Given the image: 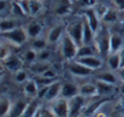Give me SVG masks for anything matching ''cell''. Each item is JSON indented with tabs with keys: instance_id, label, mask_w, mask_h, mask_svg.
<instances>
[{
	"instance_id": "1",
	"label": "cell",
	"mask_w": 124,
	"mask_h": 117,
	"mask_svg": "<svg viewBox=\"0 0 124 117\" xmlns=\"http://www.w3.org/2000/svg\"><path fill=\"white\" fill-rule=\"evenodd\" d=\"M109 38H111V32L108 31V28L106 29V27L101 26V28L96 32L95 40H94V45L99 55H103V56L109 55Z\"/></svg>"
},
{
	"instance_id": "2",
	"label": "cell",
	"mask_w": 124,
	"mask_h": 117,
	"mask_svg": "<svg viewBox=\"0 0 124 117\" xmlns=\"http://www.w3.org/2000/svg\"><path fill=\"white\" fill-rule=\"evenodd\" d=\"M1 38L11 44V45H15V46H21L23 45L27 40H28V34H27V31L26 28L23 27H16L15 29L10 31V32H5V33H1Z\"/></svg>"
},
{
	"instance_id": "3",
	"label": "cell",
	"mask_w": 124,
	"mask_h": 117,
	"mask_svg": "<svg viewBox=\"0 0 124 117\" xmlns=\"http://www.w3.org/2000/svg\"><path fill=\"white\" fill-rule=\"evenodd\" d=\"M78 49H79V45L66 33L63 35V38H62V40H61L62 56H63L67 61L76 60L77 56H78Z\"/></svg>"
},
{
	"instance_id": "4",
	"label": "cell",
	"mask_w": 124,
	"mask_h": 117,
	"mask_svg": "<svg viewBox=\"0 0 124 117\" xmlns=\"http://www.w3.org/2000/svg\"><path fill=\"white\" fill-rule=\"evenodd\" d=\"M49 107L56 117H71L70 101L65 98H58L49 102Z\"/></svg>"
},
{
	"instance_id": "5",
	"label": "cell",
	"mask_w": 124,
	"mask_h": 117,
	"mask_svg": "<svg viewBox=\"0 0 124 117\" xmlns=\"http://www.w3.org/2000/svg\"><path fill=\"white\" fill-rule=\"evenodd\" d=\"M66 33L80 46L83 45V35H84V21L83 18L79 21H74L70 23L66 28Z\"/></svg>"
},
{
	"instance_id": "6",
	"label": "cell",
	"mask_w": 124,
	"mask_h": 117,
	"mask_svg": "<svg viewBox=\"0 0 124 117\" xmlns=\"http://www.w3.org/2000/svg\"><path fill=\"white\" fill-rule=\"evenodd\" d=\"M67 68L71 72V75H73L74 77H88L91 75V70L86 66H84L83 64H80L78 60H71L67 62Z\"/></svg>"
},
{
	"instance_id": "7",
	"label": "cell",
	"mask_w": 124,
	"mask_h": 117,
	"mask_svg": "<svg viewBox=\"0 0 124 117\" xmlns=\"http://www.w3.org/2000/svg\"><path fill=\"white\" fill-rule=\"evenodd\" d=\"M83 17L88 21V23L90 25V27L95 33L101 28V18L96 12L95 8H85L83 10Z\"/></svg>"
},
{
	"instance_id": "8",
	"label": "cell",
	"mask_w": 124,
	"mask_h": 117,
	"mask_svg": "<svg viewBox=\"0 0 124 117\" xmlns=\"http://www.w3.org/2000/svg\"><path fill=\"white\" fill-rule=\"evenodd\" d=\"M76 60H78L84 66L89 67L91 71H97L103 65L102 57L100 55H93V56H85V57H77Z\"/></svg>"
},
{
	"instance_id": "9",
	"label": "cell",
	"mask_w": 124,
	"mask_h": 117,
	"mask_svg": "<svg viewBox=\"0 0 124 117\" xmlns=\"http://www.w3.org/2000/svg\"><path fill=\"white\" fill-rule=\"evenodd\" d=\"M70 101V110H71V117H77L82 113V111L84 110V105H85V98L82 95H77L72 99L68 100Z\"/></svg>"
},
{
	"instance_id": "10",
	"label": "cell",
	"mask_w": 124,
	"mask_h": 117,
	"mask_svg": "<svg viewBox=\"0 0 124 117\" xmlns=\"http://www.w3.org/2000/svg\"><path fill=\"white\" fill-rule=\"evenodd\" d=\"M62 84L60 81H55L54 83H51L49 87H47V90H46V95H45V99L47 102H51L58 98H61V90H62Z\"/></svg>"
},
{
	"instance_id": "11",
	"label": "cell",
	"mask_w": 124,
	"mask_h": 117,
	"mask_svg": "<svg viewBox=\"0 0 124 117\" xmlns=\"http://www.w3.org/2000/svg\"><path fill=\"white\" fill-rule=\"evenodd\" d=\"M124 48V39L119 33L111 32L109 38V54L112 52H120V50Z\"/></svg>"
},
{
	"instance_id": "12",
	"label": "cell",
	"mask_w": 124,
	"mask_h": 117,
	"mask_svg": "<svg viewBox=\"0 0 124 117\" xmlns=\"http://www.w3.org/2000/svg\"><path fill=\"white\" fill-rule=\"evenodd\" d=\"M79 95V87L71 83V82H66L62 84V90H61V98L65 99H72L74 96Z\"/></svg>"
},
{
	"instance_id": "13",
	"label": "cell",
	"mask_w": 124,
	"mask_h": 117,
	"mask_svg": "<svg viewBox=\"0 0 124 117\" xmlns=\"http://www.w3.org/2000/svg\"><path fill=\"white\" fill-rule=\"evenodd\" d=\"M26 9V11L28 12V15L31 16H37L40 14V11L43 10V4L41 0H28V1H21Z\"/></svg>"
},
{
	"instance_id": "14",
	"label": "cell",
	"mask_w": 124,
	"mask_h": 117,
	"mask_svg": "<svg viewBox=\"0 0 124 117\" xmlns=\"http://www.w3.org/2000/svg\"><path fill=\"white\" fill-rule=\"evenodd\" d=\"M63 35H65V27L62 25L55 26L50 29V32L47 34V42L51 44H56V43L62 40Z\"/></svg>"
},
{
	"instance_id": "15",
	"label": "cell",
	"mask_w": 124,
	"mask_h": 117,
	"mask_svg": "<svg viewBox=\"0 0 124 117\" xmlns=\"http://www.w3.org/2000/svg\"><path fill=\"white\" fill-rule=\"evenodd\" d=\"M79 95L84 96L85 99L99 96V90H97L96 84H94V83H83L82 85H79Z\"/></svg>"
},
{
	"instance_id": "16",
	"label": "cell",
	"mask_w": 124,
	"mask_h": 117,
	"mask_svg": "<svg viewBox=\"0 0 124 117\" xmlns=\"http://www.w3.org/2000/svg\"><path fill=\"white\" fill-rule=\"evenodd\" d=\"M41 105H40V99L35 98V99H31L26 110L23 111V113L21 115V117H34L38 111L40 110Z\"/></svg>"
},
{
	"instance_id": "17",
	"label": "cell",
	"mask_w": 124,
	"mask_h": 117,
	"mask_svg": "<svg viewBox=\"0 0 124 117\" xmlns=\"http://www.w3.org/2000/svg\"><path fill=\"white\" fill-rule=\"evenodd\" d=\"M23 90H24V94L27 98L29 99H35L38 98V93H39V87L35 82V79H28L26 83H24V87H23Z\"/></svg>"
},
{
	"instance_id": "18",
	"label": "cell",
	"mask_w": 124,
	"mask_h": 117,
	"mask_svg": "<svg viewBox=\"0 0 124 117\" xmlns=\"http://www.w3.org/2000/svg\"><path fill=\"white\" fill-rule=\"evenodd\" d=\"M28 102H29V101L26 100V99H17V100L12 104V109H11V112H10L9 117H21V115H22L23 111L26 110Z\"/></svg>"
},
{
	"instance_id": "19",
	"label": "cell",
	"mask_w": 124,
	"mask_h": 117,
	"mask_svg": "<svg viewBox=\"0 0 124 117\" xmlns=\"http://www.w3.org/2000/svg\"><path fill=\"white\" fill-rule=\"evenodd\" d=\"M49 68H51V65L49 61H41V60H37L35 62L31 64V72L37 75V76H41L44 72H46Z\"/></svg>"
},
{
	"instance_id": "20",
	"label": "cell",
	"mask_w": 124,
	"mask_h": 117,
	"mask_svg": "<svg viewBox=\"0 0 124 117\" xmlns=\"http://www.w3.org/2000/svg\"><path fill=\"white\" fill-rule=\"evenodd\" d=\"M3 64L9 71H12V72H17L18 70L22 68V60L16 55H11L9 58L3 61Z\"/></svg>"
},
{
	"instance_id": "21",
	"label": "cell",
	"mask_w": 124,
	"mask_h": 117,
	"mask_svg": "<svg viewBox=\"0 0 124 117\" xmlns=\"http://www.w3.org/2000/svg\"><path fill=\"white\" fill-rule=\"evenodd\" d=\"M107 64L111 71H118L122 68V57L120 52H112L107 56Z\"/></svg>"
},
{
	"instance_id": "22",
	"label": "cell",
	"mask_w": 124,
	"mask_h": 117,
	"mask_svg": "<svg viewBox=\"0 0 124 117\" xmlns=\"http://www.w3.org/2000/svg\"><path fill=\"white\" fill-rule=\"evenodd\" d=\"M95 84L99 90V95H111L114 92V84L107 83V82H102L99 79H95Z\"/></svg>"
},
{
	"instance_id": "23",
	"label": "cell",
	"mask_w": 124,
	"mask_h": 117,
	"mask_svg": "<svg viewBox=\"0 0 124 117\" xmlns=\"http://www.w3.org/2000/svg\"><path fill=\"white\" fill-rule=\"evenodd\" d=\"M12 104L14 102H11L9 96L6 95L1 96V99H0V115H1V117H9L12 109Z\"/></svg>"
},
{
	"instance_id": "24",
	"label": "cell",
	"mask_w": 124,
	"mask_h": 117,
	"mask_svg": "<svg viewBox=\"0 0 124 117\" xmlns=\"http://www.w3.org/2000/svg\"><path fill=\"white\" fill-rule=\"evenodd\" d=\"M93 55H99L95 45L94 44H83L78 49L77 57H85V56H93Z\"/></svg>"
},
{
	"instance_id": "25",
	"label": "cell",
	"mask_w": 124,
	"mask_h": 117,
	"mask_svg": "<svg viewBox=\"0 0 124 117\" xmlns=\"http://www.w3.org/2000/svg\"><path fill=\"white\" fill-rule=\"evenodd\" d=\"M26 31H27V34H28L29 38L35 39V38H38L40 35V33L43 31V26L39 22H31L26 27Z\"/></svg>"
},
{
	"instance_id": "26",
	"label": "cell",
	"mask_w": 124,
	"mask_h": 117,
	"mask_svg": "<svg viewBox=\"0 0 124 117\" xmlns=\"http://www.w3.org/2000/svg\"><path fill=\"white\" fill-rule=\"evenodd\" d=\"M95 79H99V81H102V82H107V83H111V84H116L118 78L117 76L112 72V71H103V72H100L96 75Z\"/></svg>"
},
{
	"instance_id": "27",
	"label": "cell",
	"mask_w": 124,
	"mask_h": 117,
	"mask_svg": "<svg viewBox=\"0 0 124 117\" xmlns=\"http://www.w3.org/2000/svg\"><path fill=\"white\" fill-rule=\"evenodd\" d=\"M11 14L14 16H17V17H23V16L28 15V12L26 11L23 4L21 1H17V0H15V1L11 3Z\"/></svg>"
},
{
	"instance_id": "28",
	"label": "cell",
	"mask_w": 124,
	"mask_h": 117,
	"mask_svg": "<svg viewBox=\"0 0 124 117\" xmlns=\"http://www.w3.org/2000/svg\"><path fill=\"white\" fill-rule=\"evenodd\" d=\"M119 11L120 10H118L117 8L108 9V11L102 17V22L103 23H114V22H117L118 18H119Z\"/></svg>"
},
{
	"instance_id": "29",
	"label": "cell",
	"mask_w": 124,
	"mask_h": 117,
	"mask_svg": "<svg viewBox=\"0 0 124 117\" xmlns=\"http://www.w3.org/2000/svg\"><path fill=\"white\" fill-rule=\"evenodd\" d=\"M17 27V23L15 20H11V18H3L1 20V23H0V32L1 33H5V32H10L12 29H15Z\"/></svg>"
},
{
	"instance_id": "30",
	"label": "cell",
	"mask_w": 124,
	"mask_h": 117,
	"mask_svg": "<svg viewBox=\"0 0 124 117\" xmlns=\"http://www.w3.org/2000/svg\"><path fill=\"white\" fill-rule=\"evenodd\" d=\"M55 12L56 15H60V16L67 15L70 12V0H60L55 9Z\"/></svg>"
},
{
	"instance_id": "31",
	"label": "cell",
	"mask_w": 124,
	"mask_h": 117,
	"mask_svg": "<svg viewBox=\"0 0 124 117\" xmlns=\"http://www.w3.org/2000/svg\"><path fill=\"white\" fill-rule=\"evenodd\" d=\"M46 45H47V40L41 38V37H38V38L33 39V42H32V49H34L38 52L44 50L46 48Z\"/></svg>"
},
{
	"instance_id": "32",
	"label": "cell",
	"mask_w": 124,
	"mask_h": 117,
	"mask_svg": "<svg viewBox=\"0 0 124 117\" xmlns=\"http://www.w3.org/2000/svg\"><path fill=\"white\" fill-rule=\"evenodd\" d=\"M34 79H35V82H37L39 89H40V88H44V87H49L51 83H54L55 81H57V79L47 78V77H44V76H37Z\"/></svg>"
},
{
	"instance_id": "33",
	"label": "cell",
	"mask_w": 124,
	"mask_h": 117,
	"mask_svg": "<svg viewBox=\"0 0 124 117\" xmlns=\"http://www.w3.org/2000/svg\"><path fill=\"white\" fill-rule=\"evenodd\" d=\"M23 58H24V61H27V62H29V64H33V62H35L37 60H38V51H35L34 49H28L26 52H24V55H23Z\"/></svg>"
},
{
	"instance_id": "34",
	"label": "cell",
	"mask_w": 124,
	"mask_h": 117,
	"mask_svg": "<svg viewBox=\"0 0 124 117\" xmlns=\"http://www.w3.org/2000/svg\"><path fill=\"white\" fill-rule=\"evenodd\" d=\"M15 81L17 83H26L28 81V73L24 70H18L17 72H15Z\"/></svg>"
},
{
	"instance_id": "35",
	"label": "cell",
	"mask_w": 124,
	"mask_h": 117,
	"mask_svg": "<svg viewBox=\"0 0 124 117\" xmlns=\"http://www.w3.org/2000/svg\"><path fill=\"white\" fill-rule=\"evenodd\" d=\"M9 44V43H8ZM10 45L11 44H9V45H3L1 46V54H0V57H1V61H5L6 58H9L11 55H14L12 54V51H11V49H10Z\"/></svg>"
},
{
	"instance_id": "36",
	"label": "cell",
	"mask_w": 124,
	"mask_h": 117,
	"mask_svg": "<svg viewBox=\"0 0 124 117\" xmlns=\"http://www.w3.org/2000/svg\"><path fill=\"white\" fill-rule=\"evenodd\" d=\"M108 9H109V8H107V6L103 5V4H95V10H96V12L99 14L101 21H102V17L105 16V14L108 11Z\"/></svg>"
},
{
	"instance_id": "37",
	"label": "cell",
	"mask_w": 124,
	"mask_h": 117,
	"mask_svg": "<svg viewBox=\"0 0 124 117\" xmlns=\"http://www.w3.org/2000/svg\"><path fill=\"white\" fill-rule=\"evenodd\" d=\"M39 112H40V117H56V116L52 113V111L50 110V107H44V106H41Z\"/></svg>"
},
{
	"instance_id": "38",
	"label": "cell",
	"mask_w": 124,
	"mask_h": 117,
	"mask_svg": "<svg viewBox=\"0 0 124 117\" xmlns=\"http://www.w3.org/2000/svg\"><path fill=\"white\" fill-rule=\"evenodd\" d=\"M49 56H50L49 51H47L46 49H44V50H41V51L38 52V60H41V61H49Z\"/></svg>"
},
{
	"instance_id": "39",
	"label": "cell",
	"mask_w": 124,
	"mask_h": 117,
	"mask_svg": "<svg viewBox=\"0 0 124 117\" xmlns=\"http://www.w3.org/2000/svg\"><path fill=\"white\" fill-rule=\"evenodd\" d=\"M41 76H44V77H47V78H52V79H56V76H57V73H56V71L54 70V68H49L46 72H44Z\"/></svg>"
},
{
	"instance_id": "40",
	"label": "cell",
	"mask_w": 124,
	"mask_h": 117,
	"mask_svg": "<svg viewBox=\"0 0 124 117\" xmlns=\"http://www.w3.org/2000/svg\"><path fill=\"white\" fill-rule=\"evenodd\" d=\"M113 4L118 10L124 11V0H113Z\"/></svg>"
},
{
	"instance_id": "41",
	"label": "cell",
	"mask_w": 124,
	"mask_h": 117,
	"mask_svg": "<svg viewBox=\"0 0 124 117\" xmlns=\"http://www.w3.org/2000/svg\"><path fill=\"white\" fill-rule=\"evenodd\" d=\"M117 76H118V78H119L122 82H124V67H122V68H119V70L117 71Z\"/></svg>"
},
{
	"instance_id": "42",
	"label": "cell",
	"mask_w": 124,
	"mask_h": 117,
	"mask_svg": "<svg viewBox=\"0 0 124 117\" xmlns=\"http://www.w3.org/2000/svg\"><path fill=\"white\" fill-rule=\"evenodd\" d=\"M120 57H122V67H124V48L120 50Z\"/></svg>"
},
{
	"instance_id": "43",
	"label": "cell",
	"mask_w": 124,
	"mask_h": 117,
	"mask_svg": "<svg viewBox=\"0 0 124 117\" xmlns=\"http://www.w3.org/2000/svg\"><path fill=\"white\" fill-rule=\"evenodd\" d=\"M120 93L124 95V82H122V84H120Z\"/></svg>"
},
{
	"instance_id": "44",
	"label": "cell",
	"mask_w": 124,
	"mask_h": 117,
	"mask_svg": "<svg viewBox=\"0 0 124 117\" xmlns=\"http://www.w3.org/2000/svg\"><path fill=\"white\" fill-rule=\"evenodd\" d=\"M97 117H105L103 113H97Z\"/></svg>"
},
{
	"instance_id": "45",
	"label": "cell",
	"mask_w": 124,
	"mask_h": 117,
	"mask_svg": "<svg viewBox=\"0 0 124 117\" xmlns=\"http://www.w3.org/2000/svg\"><path fill=\"white\" fill-rule=\"evenodd\" d=\"M39 111H40V110H39ZM39 111H38V113H37L34 117H40V112H39Z\"/></svg>"
},
{
	"instance_id": "46",
	"label": "cell",
	"mask_w": 124,
	"mask_h": 117,
	"mask_svg": "<svg viewBox=\"0 0 124 117\" xmlns=\"http://www.w3.org/2000/svg\"><path fill=\"white\" fill-rule=\"evenodd\" d=\"M17 1H28V0H17Z\"/></svg>"
},
{
	"instance_id": "47",
	"label": "cell",
	"mask_w": 124,
	"mask_h": 117,
	"mask_svg": "<svg viewBox=\"0 0 124 117\" xmlns=\"http://www.w3.org/2000/svg\"><path fill=\"white\" fill-rule=\"evenodd\" d=\"M0 1H8V0H0Z\"/></svg>"
},
{
	"instance_id": "48",
	"label": "cell",
	"mask_w": 124,
	"mask_h": 117,
	"mask_svg": "<svg viewBox=\"0 0 124 117\" xmlns=\"http://www.w3.org/2000/svg\"><path fill=\"white\" fill-rule=\"evenodd\" d=\"M123 20H124V17H123Z\"/></svg>"
}]
</instances>
